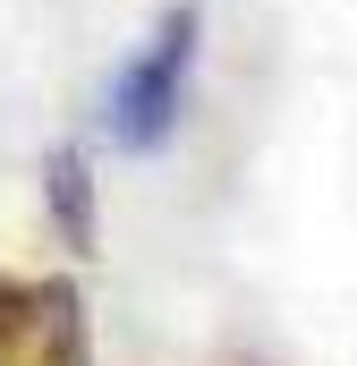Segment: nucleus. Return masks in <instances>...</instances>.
I'll return each instance as SVG.
<instances>
[{
    "label": "nucleus",
    "mask_w": 357,
    "mask_h": 366,
    "mask_svg": "<svg viewBox=\"0 0 357 366\" xmlns=\"http://www.w3.org/2000/svg\"><path fill=\"white\" fill-rule=\"evenodd\" d=\"M196 34H204V9H196V0H178L171 17L136 43V60L119 69L111 111H102V128H111V145H119V154H162V145L178 137L187 77H196Z\"/></svg>",
    "instance_id": "f257e3e1"
},
{
    "label": "nucleus",
    "mask_w": 357,
    "mask_h": 366,
    "mask_svg": "<svg viewBox=\"0 0 357 366\" xmlns=\"http://www.w3.org/2000/svg\"><path fill=\"white\" fill-rule=\"evenodd\" d=\"M0 366H94L86 307L69 281L0 273Z\"/></svg>",
    "instance_id": "f03ea898"
},
{
    "label": "nucleus",
    "mask_w": 357,
    "mask_h": 366,
    "mask_svg": "<svg viewBox=\"0 0 357 366\" xmlns=\"http://www.w3.org/2000/svg\"><path fill=\"white\" fill-rule=\"evenodd\" d=\"M43 196H51L60 239H69V247H86V239H94V187H86V154H77V145H60V154H51V179H43Z\"/></svg>",
    "instance_id": "7ed1b4c3"
}]
</instances>
